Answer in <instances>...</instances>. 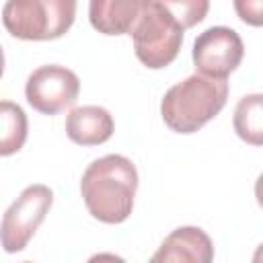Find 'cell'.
<instances>
[{"mask_svg":"<svg viewBox=\"0 0 263 263\" xmlns=\"http://www.w3.org/2000/svg\"><path fill=\"white\" fill-rule=\"evenodd\" d=\"M78 76L70 68L58 64L39 66L29 74L25 84V97L29 105L45 115H55L74 105V101L78 99Z\"/></svg>","mask_w":263,"mask_h":263,"instance_id":"6","label":"cell"},{"mask_svg":"<svg viewBox=\"0 0 263 263\" xmlns=\"http://www.w3.org/2000/svg\"><path fill=\"white\" fill-rule=\"evenodd\" d=\"M212 238L197 226H181L173 230L148 263H212Z\"/></svg>","mask_w":263,"mask_h":263,"instance_id":"8","label":"cell"},{"mask_svg":"<svg viewBox=\"0 0 263 263\" xmlns=\"http://www.w3.org/2000/svg\"><path fill=\"white\" fill-rule=\"evenodd\" d=\"M234 10L247 25L263 27V0H236Z\"/></svg>","mask_w":263,"mask_h":263,"instance_id":"14","label":"cell"},{"mask_svg":"<svg viewBox=\"0 0 263 263\" xmlns=\"http://www.w3.org/2000/svg\"><path fill=\"white\" fill-rule=\"evenodd\" d=\"M138 191V171L121 154H107L92 160L80 181L86 210L105 224H119L129 218Z\"/></svg>","mask_w":263,"mask_h":263,"instance_id":"1","label":"cell"},{"mask_svg":"<svg viewBox=\"0 0 263 263\" xmlns=\"http://www.w3.org/2000/svg\"><path fill=\"white\" fill-rule=\"evenodd\" d=\"M53 201L47 185H29L12 201L2 216V247L6 253H16L27 247L39 224L45 220Z\"/></svg>","mask_w":263,"mask_h":263,"instance_id":"5","label":"cell"},{"mask_svg":"<svg viewBox=\"0 0 263 263\" xmlns=\"http://www.w3.org/2000/svg\"><path fill=\"white\" fill-rule=\"evenodd\" d=\"M226 99V80L191 74L166 90L160 103V115L173 132L193 134L224 109Z\"/></svg>","mask_w":263,"mask_h":263,"instance_id":"2","label":"cell"},{"mask_svg":"<svg viewBox=\"0 0 263 263\" xmlns=\"http://www.w3.org/2000/svg\"><path fill=\"white\" fill-rule=\"evenodd\" d=\"M74 0H8L2 23L16 39L47 41L62 37L74 23Z\"/></svg>","mask_w":263,"mask_h":263,"instance_id":"4","label":"cell"},{"mask_svg":"<svg viewBox=\"0 0 263 263\" xmlns=\"http://www.w3.org/2000/svg\"><path fill=\"white\" fill-rule=\"evenodd\" d=\"M245 55L240 35L230 27H210L193 41V64L199 74L226 80L230 72L238 68Z\"/></svg>","mask_w":263,"mask_h":263,"instance_id":"7","label":"cell"},{"mask_svg":"<svg viewBox=\"0 0 263 263\" xmlns=\"http://www.w3.org/2000/svg\"><path fill=\"white\" fill-rule=\"evenodd\" d=\"M251 263H263V242L257 247V251H255V255H253V261Z\"/></svg>","mask_w":263,"mask_h":263,"instance_id":"17","label":"cell"},{"mask_svg":"<svg viewBox=\"0 0 263 263\" xmlns=\"http://www.w3.org/2000/svg\"><path fill=\"white\" fill-rule=\"evenodd\" d=\"M142 10V0H92L88 6L90 25L105 35L132 33Z\"/></svg>","mask_w":263,"mask_h":263,"instance_id":"10","label":"cell"},{"mask_svg":"<svg viewBox=\"0 0 263 263\" xmlns=\"http://www.w3.org/2000/svg\"><path fill=\"white\" fill-rule=\"evenodd\" d=\"M0 119H2V140H0V154L10 156L18 152L27 140V115L25 111L10 103H0Z\"/></svg>","mask_w":263,"mask_h":263,"instance_id":"12","label":"cell"},{"mask_svg":"<svg viewBox=\"0 0 263 263\" xmlns=\"http://www.w3.org/2000/svg\"><path fill=\"white\" fill-rule=\"evenodd\" d=\"M23 263H31V261H23Z\"/></svg>","mask_w":263,"mask_h":263,"instance_id":"18","label":"cell"},{"mask_svg":"<svg viewBox=\"0 0 263 263\" xmlns=\"http://www.w3.org/2000/svg\"><path fill=\"white\" fill-rule=\"evenodd\" d=\"M164 4L177 16V21L183 25V29L197 25L210 8V2H205V0H175V2L164 0Z\"/></svg>","mask_w":263,"mask_h":263,"instance_id":"13","label":"cell"},{"mask_svg":"<svg viewBox=\"0 0 263 263\" xmlns=\"http://www.w3.org/2000/svg\"><path fill=\"white\" fill-rule=\"evenodd\" d=\"M115 123L111 113L99 105H82L68 113L66 134L74 144L97 146L113 136Z\"/></svg>","mask_w":263,"mask_h":263,"instance_id":"9","label":"cell"},{"mask_svg":"<svg viewBox=\"0 0 263 263\" xmlns=\"http://www.w3.org/2000/svg\"><path fill=\"white\" fill-rule=\"evenodd\" d=\"M232 123L236 136L242 142L251 146H263V92L242 97L234 109Z\"/></svg>","mask_w":263,"mask_h":263,"instance_id":"11","label":"cell"},{"mask_svg":"<svg viewBox=\"0 0 263 263\" xmlns=\"http://www.w3.org/2000/svg\"><path fill=\"white\" fill-rule=\"evenodd\" d=\"M183 31V25L166 8L164 0H142L138 23L129 33L136 58L152 70L168 66L179 55Z\"/></svg>","mask_w":263,"mask_h":263,"instance_id":"3","label":"cell"},{"mask_svg":"<svg viewBox=\"0 0 263 263\" xmlns=\"http://www.w3.org/2000/svg\"><path fill=\"white\" fill-rule=\"evenodd\" d=\"M86 263H125V259H121L119 255H113V253H97Z\"/></svg>","mask_w":263,"mask_h":263,"instance_id":"15","label":"cell"},{"mask_svg":"<svg viewBox=\"0 0 263 263\" xmlns=\"http://www.w3.org/2000/svg\"><path fill=\"white\" fill-rule=\"evenodd\" d=\"M255 197H257V203L263 208V173L259 175V179L255 183Z\"/></svg>","mask_w":263,"mask_h":263,"instance_id":"16","label":"cell"}]
</instances>
